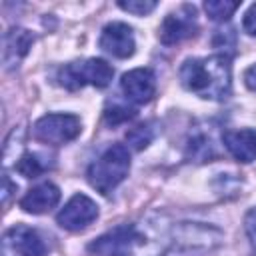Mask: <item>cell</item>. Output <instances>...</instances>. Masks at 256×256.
I'll return each instance as SVG.
<instances>
[{
    "instance_id": "6da1fadb",
    "label": "cell",
    "mask_w": 256,
    "mask_h": 256,
    "mask_svg": "<svg viewBox=\"0 0 256 256\" xmlns=\"http://www.w3.org/2000/svg\"><path fill=\"white\" fill-rule=\"evenodd\" d=\"M172 226L160 214L118 224L88 244L96 256H164L172 242Z\"/></svg>"
},
{
    "instance_id": "7a4b0ae2",
    "label": "cell",
    "mask_w": 256,
    "mask_h": 256,
    "mask_svg": "<svg viewBox=\"0 0 256 256\" xmlns=\"http://www.w3.org/2000/svg\"><path fill=\"white\" fill-rule=\"evenodd\" d=\"M182 86L204 100H226L232 92V66L226 54L188 58L180 66Z\"/></svg>"
},
{
    "instance_id": "3957f363",
    "label": "cell",
    "mask_w": 256,
    "mask_h": 256,
    "mask_svg": "<svg viewBox=\"0 0 256 256\" xmlns=\"http://www.w3.org/2000/svg\"><path fill=\"white\" fill-rule=\"evenodd\" d=\"M130 172V152L124 144H112L106 148L86 170L88 184L100 194L108 196Z\"/></svg>"
},
{
    "instance_id": "277c9868",
    "label": "cell",
    "mask_w": 256,
    "mask_h": 256,
    "mask_svg": "<svg viewBox=\"0 0 256 256\" xmlns=\"http://www.w3.org/2000/svg\"><path fill=\"white\" fill-rule=\"evenodd\" d=\"M112 76H114V68L102 58L70 62L58 70V82L66 90H80L86 84L94 88H106L112 82Z\"/></svg>"
},
{
    "instance_id": "5b68a950",
    "label": "cell",
    "mask_w": 256,
    "mask_h": 256,
    "mask_svg": "<svg viewBox=\"0 0 256 256\" xmlns=\"http://www.w3.org/2000/svg\"><path fill=\"white\" fill-rule=\"evenodd\" d=\"M82 130V122L76 114H64V112H52L38 118L32 126V136L38 142L50 144V146H62L72 142Z\"/></svg>"
},
{
    "instance_id": "8992f818",
    "label": "cell",
    "mask_w": 256,
    "mask_h": 256,
    "mask_svg": "<svg viewBox=\"0 0 256 256\" xmlns=\"http://www.w3.org/2000/svg\"><path fill=\"white\" fill-rule=\"evenodd\" d=\"M4 246V256H46L48 246L42 240V236L26 226V224H16L4 232L2 238Z\"/></svg>"
},
{
    "instance_id": "52a82bcc",
    "label": "cell",
    "mask_w": 256,
    "mask_h": 256,
    "mask_svg": "<svg viewBox=\"0 0 256 256\" xmlns=\"http://www.w3.org/2000/svg\"><path fill=\"white\" fill-rule=\"evenodd\" d=\"M98 218V204L86 194H74L64 208L56 214V222L60 228L70 232H80L90 226Z\"/></svg>"
},
{
    "instance_id": "ba28073f",
    "label": "cell",
    "mask_w": 256,
    "mask_h": 256,
    "mask_svg": "<svg viewBox=\"0 0 256 256\" xmlns=\"http://www.w3.org/2000/svg\"><path fill=\"white\" fill-rule=\"evenodd\" d=\"M172 240L186 250H210L222 242V232L214 226H206L200 222H182L172 230Z\"/></svg>"
},
{
    "instance_id": "9c48e42d",
    "label": "cell",
    "mask_w": 256,
    "mask_h": 256,
    "mask_svg": "<svg viewBox=\"0 0 256 256\" xmlns=\"http://www.w3.org/2000/svg\"><path fill=\"white\" fill-rule=\"evenodd\" d=\"M100 48L114 56V58H130L136 50V40H134V32L128 24L124 22H110L102 28L100 40H98Z\"/></svg>"
},
{
    "instance_id": "30bf717a",
    "label": "cell",
    "mask_w": 256,
    "mask_h": 256,
    "mask_svg": "<svg viewBox=\"0 0 256 256\" xmlns=\"http://www.w3.org/2000/svg\"><path fill=\"white\" fill-rule=\"evenodd\" d=\"M120 90L132 104H146L156 92V74L150 68H134L122 76Z\"/></svg>"
},
{
    "instance_id": "8fae6325",
    "label": "cell",
    "mask_w": 256,
    "mask_h": 256,
    "mask_svg": "<svg viewBox=\"0 0 256 256\" xmlns=\"http://www.w3.org/2000/svg\"><path fill=\"white\" fill-rule=\"evenodd\" d=\"M184 12H172L164 18L162 26H160V42L166 46L178 44L190 36L196 34V12L190 6L182 8Z\"/></svg>"
},
{
    "instance_id": "7c38bea8",
    "label": "cell",
    "mask_w": 256,
    "mask_h": 256,
    "mask_svg": "<svg viewBox=\"0 0 256 256\" xmlns=\"http://www.w3.org/2000/svg\"><path fill=\"white\" fill-rule=\"evenodd\" d=\"M34 36L26 28H10L4 34V50H2V64L6 70H12L20 64V60L30 52Z\"/></svg>"
},
{
    "instance_id": "4fadbf2b",
    "label": "cell",
    "mask_w": 256,
    "mask_h": 256,
    "mask_svg": "<svg viewBox=\"0 0 256 256\" xmlns=\"http://www.w3.org/2000/svg\"><path fill=\"white\" fill-rule=\"evenodd\" d=\"M60 202V188L52 182H42L30 188L20 198V208L28 214H44Z\"/></svg>"
},
{
    "instance_id": "5bb4252c",
    "label": "cell",
    "mask_w": 256,
    "mask_h": 256,
    "mask_svg": "<svg viewBox=\"0 0 256 256\" xmlns=\"http://www.w3.org/2000/svg\"><path fill=\"white\" fill-rule=\"evenodd\" d=\"M224 148L230 152L232 158L238 162H252L256 160V130L254 128H240V130H226L222 136Z\"/></svg>"
},
{
    "instance_id": "9a60e30c",
    "label": "cell",
    "mask_w": 256,
    "mask_h": 256,
    "mask_svg": "<svg viewBox=\"0 0 256 256\" xmlns=\"http://www.w3.org/2000/svg\"><path fill=\"white\" fill-rule=\"evenodd\" d=\"M14 168L24 176V178H38L40 174H44L48 168H52V162H48V156L40 154V152H24Z\"/></svg>"
},
{
    "instance_id": "2e32d148",
    "label": "cell",
    "mask_w": 256,
    "mask_h": 256,
    "mask_svg": "<svg viewBox=\"0 0 256 256\" xmlns=\"http://www.w3.org/2000/svg\"><path fill=\"white\" fill-rule=\"evenodd\" d=\"M238 2H228V0H208L204 4V10L208 14L210 20L214 22H226L236 10H238Z\"/></svg>"
},
{
    "instance_id": "e0dca14e",
    "label": "cell",
    "mask_w": 256,
    "mask_h": 256,
    "mask_svg": "<svg viewBox=\"0 0 256 256\" xmlns=\"http://www.w3.org/2000/svg\"><path fill=\"white\" fill-rule=\"evenodd\" d=\"M188 156L194 158L196 162H206L210 158H214V144L210 138H206L204 134H198L190 140L188 144Z\"/></svg>"
},
{
    "instance_id": "ac0fdd59",
    "label": "cell",
    "mask_w": 256,
    "mask_h": 256,
    "mask_svg": "<svg viewBox=\"0 0 256 256\" xmlns=\"http://www.w3.org/2000/svg\"><path fill=\"white\" fill-rule=\"evenodd\" d=\"M154 138V132L148 124H138L134 128H130L126 132V142L134 148V150H144Z\"/></svg>"
},
{
    "instance_id": "d6986e66",
    "label": "cell",
    "mask_w": 256,
    "mask_h": 256,
    "mask_svg": "<svg viewBox=\"0 0 256 256\" xmlns=\"http://www.w3.org/2000/svg\"><path fill=\"white\" fill-rule=\"evenodd\" d=\"M134 116H136V110H134V108H128V106H124V104H112V106H108V108L104 110V120H106V124H110V126L122 124V122L130 120V118H134Z\"/></svg>"
},
{
    "instance_id": "ffe728a7",
    "label": "cell",
    "mask_w": 256,
    "mask_h": 256,
    "mask_svg": "<svg viewBox=\"0 0 256 256\" xmlns=\"http://www.w3.org/2000/svg\"><path fill=\"white\" fill-rule=\"evenodd\" d=\"M118 6L130 14H136V16H144V14H150L154 8H156V2L154 0H128V2H118Z\"/></svg>"
},
{
    "instance_id": "44dd1931",
    "label": "cell",
    "mask_w": 256,
    "mask_h": 256,
    "mask_svg": "<svg viewBox=\"0 0 256 256\" xmlns=\"http://www.w3.org/2000/svg\"><path fill=\"white\" fill-rule=\"evenodd\" d=\"M244 230H246L250 248H252V252L256 254V206L246 212V216H244Z\"/></svg>"
},
{
    "instance_id": "7402d4cb",
    "label": "cell",
    "mask_w": 256,
    "mask_h": 256,
    "mask_svg": "<svg viewBox=\"0 0 256 256\" xmlns=\"http://www.w3.org/2000/svg\"><path fill=\"white\" fill-rule=\"evenodd\" d=\"M242 26L244 30L250 34V36H256V4H252L246 14H244V20H242Z\"/></svg>"
},
{
    "instance_id": "603a6c76",
    "label": "cell",
    "mask_w": 256,
    "mask_h": 256,
    "mask_svg": "<svg viewBox=\"0 0 256 256\" xmlns=\"http://www.w3.org/2000/svg\"><path fill=\"white\" fill-rule=\"evenodd\" d=\"M244 84L256 92V64H252L246 72H244Z\"/></svg>"
},
{
    "instance_id": "cb8c5ba5",
    "label": "cell",
    "mask_w": 256,
    "mask_h": 256,
    "mask_svg": "<svg viewBox=\"0 0 256 256\" xmlns=\"http://www.w3.org/2000/svg\"><path fill=\"white\" fill-rule=\"evenodd\" d=\"M10 190H16V184H10V178L4 174V190H2V200L4 204H8V198H10Z\"/></svg>"
}]
</instances>
